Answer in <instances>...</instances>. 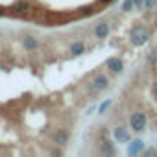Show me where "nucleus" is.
I'll use <instances>...</instances> for the list:
<instances>
[{"label":"nucleus","mask_w":157,"mask_h":157,"mask_svg":"<svg viewBox=\"0 0 157 157\" xmlns=\"http://www.w3.org/2000/svg\"><path fill=\"white\" fill-rule=\"evenodd\" d=\"M133 4L137 10H144V0H133Z\"/></svg>","instance_id":"nucleus-18"},{"label":"nucleus","mask_w":157,"mask_h":157,"mask_svg":"<svg viewBox=\"0 0 157 157\" xmlns=\"http://www.w3.org/2000/svg\"><path fill=\"white\" fill-rule=\"evenodd\" d=\"M151 91H153V96H155V98H157V82H155V83H153V89H151Z\"/></svg>","instance_id":"nucleus-20"},{"label":"nucleus","mask_w":157,"mask_h":157,"mask_svg":"<svg viewBox=\"0 0 157 157\" xmlns=\"http://www.w3.org/2000/svg\"><path fill=\"white\" fill-rule=\"evenodd\" d=\"M128 39H129V43H131L133 46H142V44H146L148 39H150V30H148V26H146V24H135V26L129 30Z\"/></svg>","instance_id":"nucleus-1"},{"label":"nucleus","mask_w":157,"mask_h":157,"mask_svg":"<svg viewBox=\"0 0 157 157\" xmlns=\"http://www.w3.org/2000/svg\"><path fill=\"white\" fill-rule=\"evenodd\" d=\"M113 137H115V140H117L118 144H128V142L131 140L129 131L126 129L124 124H117V126L113 128Z\"/></svg>","instance_id":"nucleus-5"},{"label":"nucleus","mask_w":157,"mask_h":157,"mask_svg":"<svg viewBox=\"0 0 157 157\" xmlns=\"http://www.w3.org/2000/svg\"><path fill=\"white\" fill-rule=\"evenodd\" d=\"M105 67H107V70H109L111 74H120V72L124 70V61H122V57L113 56V57H109V59L105 61Z\"/></svg>","instance_id":"nucleus-6"},{"label":"nucleus","mask_w":157,"mask_h":157,"mask_svg":"<svg viewBox=\"0 0 157 157\" xmlns=\"http://www.w3.org/2000/svg\"><path fill=\"white\" fill-rule=\"evenodd\" d=\"M146 126H148L146 113H142V111H133L131 117H129V128H131V131H135V133L144 131Z\"/></svg>","instance_id":"nucleus-2"},{"label":"nucleus","mask_w":157,"mask_h":157,"mask_svg":"<svg viewBox=\"0 0 157 157\" xmlns=\"http://www.w3.org/2000/svg\"><path fill=\"white\" fill-rule=\"evenodd\" d=\"M100 150L104 155H117V148H115V142H111L109 139H104L100 142Z\"/></svg>","instance_id":"nucleus-12"},{"label":"nucleus","mask_w":157,"mask_h":157,"mask_svg":"<svg viewBox=\"0 0 157 157\" xmlns=\"http://www.w3.org/2000/svg\"><path fill=\"white\" fill-rule=\"evenodd\" d=\"M109 32H111V28H109V22L107 21L96 22V26H94V37L96 39H105L109 35Z\"/></svg>","instance_id":"nucleus-9"},{"label":"nucleus","mask_w":157,"mask_h":157,"mask_svg":"<svg viewBox=\"0 0 157 157\" xmlns=\"http://www.w3.org/2000/svg\"><path fill=\"white\" fill-rule=\"evenodd\" d=\"M10 11L13 15H17V17H28L30 11H32V6H30L28 0H17V2L10 8Z\"/></svg>","instance_id":"nucleus-4"},{"label":"nucleus","mask_w":157,"mask_h":157,"mask_svg":"<svg viewBox=\"0 0 157 157\" xmlns=\"http://www.w3.org/2000/svg\"><path fill=\"white\" fill-rule=\"evenodd\" d=\"M144 8L148 11H155L157 10V0H144Z\"/></svg>","instance_id":"nucleus-15"},{"label":"nucleus","mask_w":157,"mask_h":157,"mask_svg":"<svg viewBox=\"0 0 157 157\" xmlns=\"http://www.w3.org/2000/svg\"><path fill=\"white\" fill-rule=\"evenodd\" d=\"M128 155H131V157H135V155H140L142 151H144V142H142V139H131L129 142H128Z\"/></svg>","instance_id":"nucleus-7"},{"label":"nucleus","mask_w":157,"mask_h":157,"mask_svg":"<svg viewBox=\"0 0 157 157\" xmlns=\"http://www.w3.org/2000/svg\"><path fill=\"white\" fill-rule=\"evenodd\" d=\"M52 140L56 146H67L68 140H70V133L67 129H57L54 135H52Z\"/></svg>","instance_id":"nucleus-8"},{"label":"nucleus","mask_w":157,"mask_h":157,"mask_svg":"<svg viewBox=\"0 0 157 157\" xmlns=\"http://www.w3.org/2000/svg\"><path fill=\"white\" fill-rule=\"evenodd\" d=\"M133 8H135L133 0H124V2H122V8H120V10H122L124 13H129V11H131Z\"/></svg>","instance_id":"nucleus-13"},{"label":"nucleus","mask_w":157,"mask_h":157,"mask_svg":"<svg viewBox=\"0 0 157 157\" xmlns=\"http://www.w3.org/2000/svg\"><path fill=\"white\" fill-rule=\"evenodd\" d=\"M22 46H24V50H28V52H35V50L39 48V39H37L35 35H24V37H22Z\"/></svg>","instance_id":"nucleus-10"},{"label":"nucleus","mask_w":157,"mask_h":157,"mask_svg":"<svg viewBox=\"0 0 157 157\" xmlns=\"http://www.w3.org/2000/svg\"><path fill=\"white\" fill-rule=\"evenodd\" d=\"M157 63V50H151L148 56V65H155Z\"/></svg>","instance_id":"nucleus-16"},{"label":"nucleus","mask_w":157,"mask_h":157,"mask_svg":"<svg viewBox=\"0 0 157 157\" xmlns=\"http://www.w3.org/2000/svg\"><path fill=\"white\" fill-rule=\"evenodd\" d=\"M113 0H98V4H102V6H107V4H111Z\"/></svg>","instance_id":"nucleus-19"},{"label":"nucleus","mask_w":157,"mask_h":157,"mask_svg":"<svg viewBox=\"0 0 157 157\" xmlns=\"http://www.w3.org/2000/svg\"><path fill=\"white\" fill-rule=\"evenodd\" d=\"M142 155H144V157H153V155H157V150H155V148H148V150L142 151Z\"/></svg>","instance_id":"nucleus-17"},{"label":"nucleus","mask_w":157,"mask_h":157,"mask_svg":"<svg viewBox=\"0 0 157 157\" xmlns=\"http://www.w3.org/2000/svg\"><path fill=\"white\" fill-rule=\"evenodd\" d=\"M111 104H113L111 100H105V102H102V104H100V107H98V115H105V111L111 107Z\"/></svg>","instance_id":"nucleus-14"},{"label":"nucleus","mask_w":157,"mask_h":157,"mask_svg":"<svg viewBox=\"0 0 157 157\" xmlns=\"http://www.w3.org/2000/svg\"><path fill=\"white\" fill-rule=\"evenodd\" d=\"M68 50H70V54H72L74 57H78V56L85 54V43H83V41H74V43L68 44Z\"/></svg>","instance_id":"nucleus-11"},{"label":"nucleus","mask_w":157,"mask_h":157,"mask_svg":"<svg viewBox=\"0 0 157 157\" xmlns=\"http://www.w3.org/2000/svg\"><path fill=\"white\" fill-rule=\"evenodd\" d=\"M109 87V78L107 74H96L93 78V82H91V91L93 93H102Z\"/></svg>","instance_id":"nucleus-3"}]
</instances>
